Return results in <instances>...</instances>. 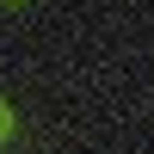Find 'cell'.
<instances>
[{
    "label": "cell",
    "instance_id": "1",
    "mask_svg": "<svg viewBox=\"0 0 154 154\" xmlns=\"http://www.w3.org/2000/svg\"><path fill=\"white\" fill-rule=\"evenodd\" d=\"M0 130H6V111H0Z\"/></svg>",
    "mask_w": 154,
    "mask_h": 154
}]
</instances>
